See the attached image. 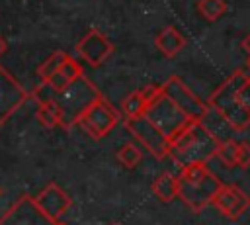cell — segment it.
I'll return each instance as SVG.
<instances>
[{
    "instance_id": "obj_1",
    "label": "cell",
    "mask_w": 250,
    "mask_h": 225,
    "mask_svg": "<svg viewBox=\"0 0 250 225\" xmlns=\"http://www.w3.org/2000/svg\"><path fill=\"white\" fill-rule=\"evenodd\" d=\"M221 186L223 184L209 170L207 162H191L182 166V174L178 176V198L191 209L201 211L213 202Z\"/></svg>"
},
{
    "instance_id": "obj_2",
    "label": "cell",
    "mask_w": 250,
    "mask_h": 225,
    "mask_svg": "<svg viewBox=\"0 0 250 225\" xmlns=\"http://www.w3.org/2000/svg\"><path fill=\"white\" fill-rule=\"evenodd\" d=\"M219 141L209 135L199 121H189L172 141H170V155L182 166L191 162H207V158L215 157Z\"/></svg>"
},
{
    "instance_id": "obj_3",
    "label": "cell",
    "mask_w": 250,
    "mask_h": 225,
    "mask_svg": "<svg viewBox=\"0 0 250 225\" xmlns=\"http://www.w3.org/2000/svg\"><path fill=\"white\" fill-rule=\"evenodd\" d=\"M248 78V72L244 70H236L232 72L215 92L213 96L209 98V104L213 108H217L229 121L230 125L238 131V129H244L250 125V112L240 104L238 100V88L240 84Z\"/></svg>"
},
{
    "instance_id": "obj_4",
    "label": "cell",
    "mask_w": 250,
    "mask_h": 225,
    "mask_svg": "<svg viewBox=\"0 0 250 225\" xmlns=\"http://www.w3.org/2000/svg\"><path fill=\"white\" fill-rule=\"evenodd\" d=\"M162 88V86H160ZM145 117L150 121V123H154L166 137H168V141H172L189 121H193V119H189L162 90H160V94L148 104V108H146V112H145Z\"/></svg>"
},
{
    "instance_id": "obj_5",
    "label": "cell",
    "mask_w": 250,
    "mask_h": 225,
    "mask_svg": "<svg viewBox=\"0 0 250 225\" xmlns=\"http://www.w3.org/2000/svg\"><path fill=\"white\" fill-rule=\"evenodd\" d=\"M119 121V112L105 100V98H96L94 102H90L74 119V123H78L86 135H90L92 139H102L105 137Z\"/></svg>"
},
{
    "instance_id": "obj_6",
    "label": "cell",
    "mask_w": 250,
    "mask_h": 225,
    "mask_svg": "<svg viewBox=\"0 0 250 225\" xmlns=\"http://www.w3.org/2000/svg\"><path fill=\"white\" fill-rule=\"evenodd\" d=\"M100 96H102V94L98 92V88H96L86 76H80V78H76L66 90L55 94V100L61 104L64 121H66V125H68V123H74V119L78 117V113H80L90 102H94V100L100 98Z\"/></svg>"
},
{
    "instance_id": "obj_7",
    "label": "cell",
    "mask_w": 250,
    "mask_h": 225,
    "mask_svg": "<svg viewBox=\"0 0 250 225\" xmlns=\"http://www.w3.org/2000/svg\"><path fill=\"white\" fill-rule=\"evenodd\" d=\"M127 129L133 133L135 139L141 141V145L152 153L156 158H162L166 155H170V141L168 137L154 125L150 123L145 115H139V117H131L127 119Z\"/></svg>"
},
{
    "instance_id": "obj_8",
    "label": "cell",
    "mask_w": 250,
    "mask_h": 225,
    "mask_svg": "<svg viewBox=\"0 0 250 225\" xmlns=\"http://www.w3.org/2000/svg\"><path fill=\"white\" fill-rule=\"evenodd\" d=\"M162 86V92L189 117V119H199L203 110H205V104L180 80V76H170Z\"/></svg>"
},
{
    "instance_id": "obj_9",
    "label": "cell",
    "mask_w": 250,
    "mask_h": 225,
    "mask_svg": "<svg viewBox=\"0 0 250 225\" xmlns=\"http://www.w3.org/2000/svg\"><path fill=\"white\" fill-rule=\"evenodd\" d=\"M76 51L82 61H86L90 67H100L105 63L111 53L115 51L113 43L100 31V29H90L76 45Z\"/></svg>"
},
{
    "instance_id": "obj_10",
    "label": "cell",
    "mask_w": 250,
    "mask_h": 225,
    "mask_svg": "<svg viewBox=\"0 0 250 225\" xmlns=\"http://www.w3.org/2000/svg\"><path fill=\"white\" fill-rule=\"evenodd\" d=\"M25 100L27 92L23 86L0 65V125H4Z\"/></svg>"
},
{
    "instance_id": "obj_11",
    "label": "cell",
    "mask_w": 250,
    "mask_h": 225,
    "mask_svg": "<svg viewBox=\"0 0 250 225\" xmlns=\"http://www.w3.org/2000/svg\"><path fill=\"white\" fill-rule=\"evenodd\" d=\"M0 225H55V221L39 211L33 198L23 196L0 217Z\"/></svg>"
},
{
    "instance_id": "obj_12",
    "label": "cell",
    "mask_w": 250,
    "mask_h": 225,
    "mask_svg": "<svg viewBox=\"0 0 250 225\" xmlns=\"http://www.w3.org/2000/svg\"><path fill=\"white\" fill-rule=\"evenodd\" d=\"M35 205L39 207V211L49 217L51 221H61V217L66 213V209L70 207V196L59 186V184H49L45 186L35 198H33Z\"/></svg>"
},
{
    "instance_id": "obj_13",
    "label": "cell",
    "mask_w": 250,
    "mask_h": 225,
    "mask_svg": "<svg viewBox=\"0 0 250 225\" xmlns=\"http://www.w3.org/2000/svg\"><path fill=\"white\" fill-rule=\"evenodd\" d=\"M211 203H215V205L219 207V211H221L225 217H229V219H238V217L244 213V209L248 207L250 200H248V196L242 194V190H238L236 186H221Z\"/></svg>"
},
{
    "instance_id": "obj_14",
    "label": "cell",
    "mask_w": 250,
    "mask_h": 225,
    "mask_svg": "<svg viewBox=\"0 0 250 225\" xmlns=\"http://www.w3.org/2000/svg\"><path fill=\"white\" fill-rule=\"evenodd\" d=\"M201 125H203V129L209 133V135H213L219 143L221 141H229V139H234L232 135L236 133V129L230 125V121L217 110V108H213L211 104H205V110H203V113H201V117L197 119Z\"/></svg>"
},
{
    "instance_id": "obj_15",
    "label": "cell",
    "mask_w": 250,
    "mask_h": 225,
    "mask_svg": "<svg viewBox=\"0 0 250 225\" xmlns=\"http://www.w3.org/2000/svg\"><path fill=\"white\" fill-rule=\"evenodd\" d=\"M160 90H162V88H160L158 84H150V86H146V88H143V90H137V92L129 94V96L121 102V110H123V113L127 115V119L145 115L148 104L160 94Z\"/></svg>"
},
{
    "instance_id": "obj_16",
    "label": "cell",
    "mask_w": 250,
    "mask_h": 225,
    "mask_svg": "<svg viewBox=\"0 0 250 225\" xmlns=\"http://www.w3.org/2000/svg\"><path fill=\"white\" fill-rule=\"evenodd\" d=\"M82 76V67H80V63L76 61V59H72V57H68L64 63H62V67L47 80V82H43L47 88H51V92H55V94H59V92H62V90H66L76 78H80Z\"/></svg>"
},
{
    "instance_id": "obj_17",
    "label": "cell",
    "mask_w": 250,
    "mask_h": 225,
    "mask_svg": "<svg viewBox=\"0 0 250 225\" xmlns=\"http://www.w3.org/2000/svg\"><path fill=\"white\" fill-rule=\"evenodd\" d=\"M154 45H156V49H158L164 57H176V55L186 47V37L180 33L178 27L166 25V27H162V29L156 33Z\"/></svg>"
},
{
    "instance_id": "obj_18",
    "label": "cell",
    "mask_w": 250,
    "mask_h": 225,
    "mask_svg": "<svg viewBox=\"0 0 250 225\" xmlns=\"http://www.w3.org/2000/svg\"><path fill=\"white\" fill-rule=\"evenodd\" d=\"M37 121L43 127H57L64 123V115H62V108L55 98H47L39 102V108L35 112Z\"/></svg>"
},
{
    "instance_id": "obj_19",
    "label": "cell",
    "mask_w": 250,
    "mask_h": 225,
    "mask_svg": "<svg viewBox=\"0 0 250 225\" xmlns=\"http://www.w3.org/2000/svg\"><path fill=\"white\" fill-rule=\"evenodd\" d=\"M152 192L160 202H172L178 198V178L172 174H160L154 182H152Z\"/></svg>"
},
{
    "instance_id": "obj_20",
    "label": "cell",
    "mask_w": 250,
    "mask_h": 225,
    "mask_svg": "<svg viewBox=\"0 0 250 225\" xmlns=\"http://www.w3.org/2000/svg\"><path fill=\"white\" fill-rule=\"evenodd\" d=\"M240 155H242V143L236 139L221 141L215 151V157H219L227 166H240Z\"/></svg>"
},
{
    "instance_id": "obj_21",
    "label": "cell",
    "mask_w": 250,
    "mask_h": 225,
    "mask_svg": "<svg viewBox=\"0 0 250 225\" xmlns=\"http://www.w3.org/2000/svg\"><path fill=\"white\" fill-rule=\"evenodd\" d=\"M68 57H70V55L64 53V51H55L53 55H49V57L39 65V68H37V74H39L41 82H47V80L62 67V63H64Z\"/></svg>"
},
{
    "instance_id": "obj_22",
    "label": "cell",
    "mask_w": 250,
    "mask_h": 225,
    "mask_svg": "<svg viewBox=\"0 0 250 225\" xmlns=\"http://www.w3.org/2000/svg\"><path fill=\"white\" fill-rule=\"evenodd\" d=\"M197 12L207 22H217L227 14V2L225 0H199L197 2Z\"/></svg>"
},
{
    "instance_id": "obj_23",
    "label": "cell",
    "mask_w": 250,
    "mask_h": 225,
    "mask_svg": "<svg viewBox=\"0 0 250 225\" xmlns=\"http://www.w3.org/2000/svg\"><path fill=\"white\" fill-rule=\"evenodd\" d=\"M115 157H117V160H119L125 168H135V166L143 160V151H141L137 145H133V143H125V145L115 153Z\"/></svg>"
},
{
    "instance_id": "obj_24",
    "label": "cell",
    "mask_w": 250,
    "mask_h": 225,
    "mask_svg": "<svg viewBox=\"0 0 250 225\" xmlns=\"http://www.w3.org/2000/svg\"><path fill=\"white\" fill-rule=\"evenodd\" d=\"M238 100L250 112V76L240 84V88H238Z\"/></svg>"
},
{
    "instance_id": "obj_25",
    "label": "cell",
    "mask_w": 250,
    "mask_h": 225,
    "mask_svg": "<svg viewBox=\"0 0 250 225\" xmlns=\"http://www.w3.org/2000/svg\"><path fill=\"white\" fill-rule=\"evenodd\" d=\"M240 166L246 168L250 166V145L242 143V155H240Z\"/></svg>"
},
{
    "instance_id": "obj_26",
    "label": "cell",
    "mask_w": 250,
    "mask_h": 225,
    "mask_svg": "<svg viewBox=\"0 0 250 225\" xmlns=\"http://www.w3.org/2000/svg\"><path fill=\"white\" fill-rule=\"evenodd\" d=\"M242 49L250 53V33H248V35H246V37L242 39Z\"/></svg>"
},
{
    "instance_id": "obj_27",
    "label": "cell",
    "mask_w": 250,
    "mask_h": 225,
    "mask_svg": "<svg viewBox=\"0 0 250 225\" xmlns=\"http://www.w3.org/2000/svg\"><path fill=\"white\" fill-rule=\"evenodd\" d=\"M6 47H8V45H6V41H4L2 37H0V57H2L4 53H6Z\"/></svg>"
},
{
    "instance_id": "obj_28",
    "label": "cell",
    "mask_w": 250,
    "mask_h": 225,
    "mask_svg": "<svg viewBox=\"0 0 250 225\" xmlns=\"http://www.w3.org/2000/svg\"><path fill=\"white\" fill-rule=\"evenodd\" d=\"M246 67H248V70H250V57H248V63H246Z\"/></svg>"
},
{
    "instance_id": "obj_29",
    "label": "cell",
    "mask_w": 250,
    "mask_h": 225,
    "mask_svg": "<svg viewBox=\"0 0 250 225\" xmlns=\"http://www.w3.org/2000/svg\"><path fill=\"white\" fill-rule=\"evenodd\" d=\"M55 225H66V223H62V221H57V223H55Z\"/></svg>"
},
{
    "instance_id": "obj_30",
    "label": "cell",
    "mask_w": 250,
    "mask_h": 225,
    "mask_svg": "<svg viewBox=\"0 0 250 225\" xmlns=\"http://www.w3.org/2000/svg\"><path fill=\"white\" fill-rule=\"evenodd\" d=\"M0 194H2V190H0Z\"/></svg>"
},
{
    "instance_id": "obj_31",
    "label": "cell",
    "mask_w": 250,
    "mask_h": 225,
    "mask_svg": "<svg viewBox=\"0 0 250 225\" xmlns=\"http://www.w3.org/2000/svg\"><path fill=\"white\" fill-rule=\"evenodd\" d=\"M113 225H117V223H113Z\"/></svg>"
},
{
    "instance_id": "obj_32",
    "label": "cell",
    "mask_w": 250,
    "mask_h": 225,
    "mask_svg": "<svg viewBox=\"0 0 250 225\" xmlns=\"http://www.w3.org/2000/svg\"><path fill=\"white\" fill-rule=\"evenodd\" d=\"M248 76H250V74H248Z\"/></svg>"
}]
</instances>
